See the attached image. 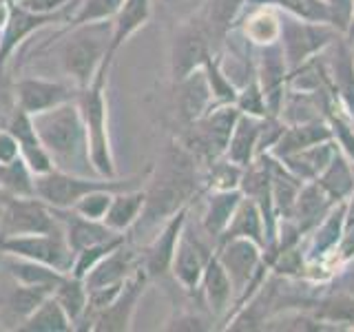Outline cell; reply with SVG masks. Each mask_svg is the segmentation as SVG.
I'll return each instance as SVG.
<instances>
[{"mask_svg": "<svg viewBox=\"0 0 354 332\" xmlns=\"http://www.w3.org/2000/svg\"><path fill=\"white\" fill-rule=\"evenodd\" d=\"M33 124L49 153L53 169L73 175H97L88 149L86 127L75 100L33 116Z\"/></svg>", "mask_w": 354, "mask_h": 332, "instance_id": "obj_1", "label": "cell"}, {"mask_svg": "<svg viewBox=\"0 0 354 332\" xmlns=\"http://www.w3.org/2000/svg\"><path fill=\"white\" fill-rule=\"evenodd\" d=\"M147 191L144 213L133 228H151L160 219H169L182 206H188L197 191V166L195 155L186 147H171L162 155L158 173L151 180Z\"/></svg>", "mask_w": 354, "mask_h": 332, "instance_id": "obj_2", "label": "cell"}, {"mask_svg": "<svg viewBox=\"0 0 354 332\" xmlns=\"http://www.w3.org/2000/svg\"><path fill=\"white\" fill-rule=\"evenodd\" d=\"M113 58H106L102 69L97 71L93 82L80 89L75 102L80 107V113L86 127L88 149H91V160L97 175L102 177H118L113 147H111V131H109V100H106V80Z\"/></svg>", "mask_w": 354, "mask_h": 332, "instance_id": "obj_3", "label": "cell"}, {"mask_svg": "<svg viewBox=\"0 0 354 332\" xmlns=\"http://www.w3.org/2000/svg\"><path fill=\"white\" fill-rule=\"evenodd\" d=\"M109 42L111 20L71 27V33L60 44V64L69 82H73L77 89H84L93 82L104 60L111 58Z\"/></svg>", "mask_w": 354, "mask_h": 332, "instance_id": "obj_4", "label": "cell"}, {"mask_svg": "<svg viewBox=\"0 0 354 332\" xmlns=\"http://www.w3.org/2000/svg\"><path fill=\"white\" fill-rule=\"evenodd\" d=\"M140 186V177H100V175H73L58 169H51L36 175V197L51 208H73L84 195L109 188V191H124Z\"/></svg>", "mask_w": 354, "mask_h": 332, "instance_id": "obj_5", "label": "cell"}, {"mask_svg": "<svg viewBox=\"0 0 354 332\" xmlns=\"http://www.w3.org/2000/svg\"><path fill=\"white\" fill-rule=\"evenodd\" d=\"M339 36H343V33L337 31L332 25H326V22H310L290 14L281 16L279 44L283 49L288 69L292 71L297 66L306 64L308 60L317 58Z\"/></svg>", "mask_w": 354, "mask_h": 332, "instance_id": "obj_6", "label": "cell"}, {"mask_svg": "<svg viewBox=\"0 0 354 332\" xmlns=\"http://www.w3.org/2000/svg\"><path fill=\"white\" fill-rule=\"evenodd\" d=\"M241 111L237 104H215L191 124V142L186 149L193 155H204L210 162L226 153L228 140L232 136Z\"/></svg>", "mask_w": 354, "mask_h": 332, "instance_id": "obj_7", "label": "cell"}, {"mask_svg": "<svg viewBox=\"0 0 354 332\" xmlns=\"http://www.w3.org/2000/svg\"><path fill=\"white\" fill-rule=\"evenodd\" d=\"M0 250L5 255L27 257L47 264L69 275L73 266V250L64 232H36V235H9L0 237Z\"/></svg>", "mask_w": 354, "mask_h": 332, "instance_id": "obj_8", "label": "cell"}, {"mask_svg": "<svg viewBox=\"0 0 354 332\" xmlns=\"http://www.w3.org/2000/svg\"><path fill=\"white\" fill-rule=\"evenodd\" d=\"M210 40H213V33H210L206 20H186L175 29L171 42L173 82H180L188 73L202 69L204 62L213 55Z\"/></svg>", "mask_w": 354, "mask_h": 332, "instance_id": "obj_9", "label": "cell"}, {"mask_svg": "<svg viewBox=\"0 0 354 332\" xmlns=\"http://www.w3.org/2000/svg\"><path fill=\"white\" fill-rule=\"evenodd\" d=\"M62 224L55 210L40 197H7L0 237L36 235V232H60ZM64 232V230H62Z\"/></svg>", "mask_w": 354, "mask_h": 332, "instance_id": "obj_10", "label": "cell"}, {"mask_svg": "<svg viewBox=\"0 0 354 332\" xmlns=\"http://www.w3.org/2000/svg\"><path fill=\"white\" fill-rule=\"evenodd\" d=\"M151 282V277L147 270L140 268L133 277L124 282V286L120 288V293L104 310H100L93 319V332H127L131 330L133 317H136L138 304L142 302L147 286Z\"/></svg>", "mask_w": 354, "mask_h": 332, "instance_id": "obj_11", "label": "cell"}, {"mask_svg": "<svg viewBox=\"0 0 354 332\" xmlns=\"http://www.w3.org/2000/svg\"><path fill=\"white\" fill-rule=\"evenodd\" d=\"M18 107L29 113L31 118L44 113L53 107H60L64 102H71L77 98L80 89L73 82L47 80V77H20L14 82Z\"/></svg>", "mask_w": 354, "mask_h": 332, "instance_id": "obj_12", "label": "cell"}, {"mask_svg": "<svg viewBox=\"0 0 354 332\" xmlns=\"http://www.w3.org/2000/svg\"><path fill=\"white\" fill-rule=\"evenodd\" d=\"M186 224H188V206H182L177 213H173L166 219L162 230L151 239L147 252H144V257H142V268L147 270L151 279H160V277L171 273L177 243H180V237Z\"/></svg>", "mask_w": 354, "mask_h": 332, "instance_id": "obj_13", "label": "cell"}, {"mask_svg": "<svg viewBox=\"0 0 354 332\" xmlns=\"http://www.w3.org/2000/svg\"><path fill=\"white\" fill-rule=\"evenodd\" d=\"M210 255H213V250H208L202 243V239H193L188 235V230L184 228L180 243H177L173 264H171V275H173V279L182 286V290L186 293L199 290V284H202Z\"/></svg>", "mask_w": 354, "mask_h": 332, "instance_id": "obj_14", "label": "cell"}, {"mask_svg": "<svg viewBox=\"0 0 354 332\" xmlns=\"http://www.w3.org/2000/svg\"><path fill=\"white\" fill-rule=\"evenodd\" d=\"M140 268H142V257L136 252V248H131L124 241V243H120L115 250H111L106 257L84 277L86 290L124 284L129 277H133Z\"/></svg>", "mask_w": 354, "mask_h": 332, "instance_id": "obj_15", "label": "cell"}, {"mask_svg": "<svg viewBox=\"0 0 354 332\" xmlns=\"http://www.w3.org/2000/svg\"><path fill=\"white\" fill-rule=\"evenodd\" d=\"M332 58L326 64L330 89L335 95L341 98L343 109L348 111V116L354 120V49L352 40H346L339 36L330 44Z\"/></svg>", "mask_w": 354, "mask_h": 332, "instance_id": "obj_16", "label": "cell"}, {"mask_svg": "<svg viewBox=\"0 0 354 332\" xmlns=\"http://www.w3.org/2000/svg\"><path fill=\"white\" fill-rule=\"evenodd\" d=\"M60 18H62V11H58V14H33V11H27L14 3L9 22L3 29V36H0V73L5 71L9 55L16 51V47L22 40H27L31 33L49 27L51 22Z\"/></svg>", "mask_w": 354, "mask_h": 332, "instance_id": "obj_17", "label": "cell"}, {"mask_svg": "<svg viewBox=\"0 0 354 332\" xmlns=\"http://www.w3.org/2000/svg\"><path fill=\"white\" fill-rule=\"evenodd\" d=\"M199 293H202L206 308L213 319H224L230 315V306L237 302L235 288L228 273L224 270V266L217 259V255L213 252L206 264V270L199 284Z\"/></svg>", "mask_w": 354, "mask_h": 332, "instance_id": "obj_18", "label": "cell"}, {"mask_svg": "<svg viewBox=\"0 0 354 332\" xmlns=\"http://www.w3.org/2000/svg\"><path fill=\"white\" fill-rule=\"evenodd\" d=\"M7 129L14 133V138L18 142L20 158L29 164V169L33 173L42 175V173L53 169L49 153H47V149H44V144H42L38 131H36V124H33V118L29 113H25V111L18 107L16 113L11 116Z\"/></svg>", "mask_w": 354, "mask_h": 332, "instance_id": "obj_19", "label": "cell"}, {"mask_svg": "<svg viewBox=\"0 0 354 332\" xmlns=\"http://www.w3.org/2000/svg\"><path fill=\"white\" fill-rule=\"evenodd\" d=\"M55 215H58L64 237L69 241V246L73 255L77 250H82L86 246H93V243H102L120 237L122 232L111 230L104 221H95V219H86L82 215H77L73 208H53Z\"/></svg>", "mask_w": 354, "mask_h": 332, "instance_id": "obj_20", "label": "cell"}, {"mask_svg": "<svg viewBox=\"0 0 354 332\" xmlns=\"http://www.w3.org/2000/svg\"><path fill=\"white\" fill-rule=\"evenodd\" d=\"M335 204L339 202H335L315 180L304 182V186L299 188V195L295 199V206L290 210V217H286V219H290L297 226V230L301 232V235H306V232H310L315 226H319V221L330 213Z\"/></svg>", "mask_w": 354, "mask_h": 332, "instance_id": "obj_21", "label": "cell"}, {"mask_svg": "<svg viewBox=\"0 0 354 332\" xmlns=\"http://www.w3.org/2000/svg\"><path fill=\"white\" fill-rule=\"evenodd\" d=\"M328 140H335L328 120H310V122H301V124H288L268 155L281 160L286 155L306 151L310 147H315V144L328 142Z\"/></svg>", "mask_w": 354, "mask_h": 332, "instance_id": "obj_22", "label": "cell"}, {"mask_svg": "<svg viewBox=\"0 0 354 332\" xmlns=\"http://www.w3.org/2000/svg\"><path fill=\"white\" fill-rule=\"evenodd\" d=\"M175 86H177V107H180V113L188 124H193L210 107H215L213 91H210L204 69L188 73L180 82H175Z\"/></svg>", "mask_w": 354, "mask_h": 332, "instance_id": "obj_23", "label": "cell"}, {"mask_svg": "<svg viewBox=\"0 0 354 332\" xmlns=\"http://www.w3.org/2000/svg\"><path fill=\"white\" fill-rule=\"evenodd\" d=\"M310 232H313V237H310V246L304 257L308 264H319L328 252L337 250L343 232H346V202L332 206L330 213Z\"/></svg>", "mask_w": 354, "mask_h": 332, "instance_id": "obj_24", "label": "cell"}, {"mask_svg": "<svg viewBox=\"0 0 354 332\" xmlns=\"http://www.w3.org/2000/svg\"><path fill=\"white\" fill-rule=\"evenodd\" d=\"M153 5L151 0H124L118 14L111 18V42H109V55L115 58V53L129 38L151 20Z\"/></svg>", "mask_w": 354, "mask_h": 332, "instance_id": "obj_25", "label": "cell"}, {"mask_svg": "<svg viewBox=\"0 0 354 332\" xmlns=\"http://www.w3.org/2000/svg\"><path fill=\"white\" fill-rule=\"evenodd\" d=\"M261 124H263V118L241 113L235 129H232V136L228 140L224 158L230 160L232 164L241 166V169H248V166L254 162V158H257Z\"/></svg>", "mask_w": 354, "mask_h": 332, "instance_id": "obj_26", "label": "cell"}, {"mask_svg": "<svg viewBox=\"0 0 354 332\" xmlns=\"http://www.w3.org/2000/svg\"><path fill=\"white\" fill-rule=\"evenodd\" d=\"M144 204H147V191L140 186L136 188H124V191H118L111 197L109 210L104 215V224L124 235L127 230H131L138 224V219L144 213Z\"/></svg>", "mask_w": 354, "mask_h": 332, "instance_id": "obj_27", "label": "cell"}, {"mask_svg": "<svg viewBox=\"0 0 354 332\" xmlns=\"http://www.w3.org/2000/svg\"><path fill=\"white\" fill-rule=\"evenodd\" d=\"M241 188H230V191H210L202 213V228L210 239H219L221 232L230 224L232 215L241 202Z\"/></svg>", "mask_w": 354, "mask_h": 332, "instance_id": "obj_28", "label": "cell"}, {"mask_svg": "<svg viewBox=\"0 0 354 332\" xmlns=\"http://www.w3.org/2000/svg\"><path fill=\"white\" fill-rule=\"evenodd\" d=\"M337 149H339V144L335 140H328V142L315 144V147H310L306 151L286 155V158H281L279 162L301 182H313L330 164V160L335 158Z\"/></svg>", "mask_w": 354, "mask_h": 332, "instance_id": "obj_29", "label": "cell"}, {"mask_svg": "<svg viewBox=\"0 0 354 332\" xmlns=\"http://www.w3.org/2000/svg\"><path fill=\"white\" fill-rule=\"evenodd\" d=\"M232 237H246L257 241L259 246L266 248V221L261 215V208L259 204L254 202L252 197H241V202L232 215L230 224L226 226V230L221 232V237L217 241H224V239H232Z\"/></svg>", "mask_w": 354, "mask_h": 332, "instance_id": "obj_30", "label": "cell"}, {"mask_svg": "<svg viewBox=\"0 0 354 332\" xmlns=\"http://www.w3.org/2000/svg\"><path fill=\"white\" fill-rule=\"evenodd\" d=\"M3 270L9 275L11 282L25 284V286H49L55 288L66 273L53 268V266L33 261L27 257H16V255H5Z\"/></svg>", "mask_w": 354, "mask_h": 332, "instance_id": "obj_31", "label": "cell"}, {"mask_svg": "<svg viewBox=\"0 0 354 332\" xmlns=\"http://www.w3.org/2000/svg\"><path fill=\"white\" fill-rule=\"evenodd\" d=\"M324 191L335 199V202H346L354 193V164L348 160V155L337 149L335 158L315 180Z\"/></svg>", "mask_w": 354, "mask_h": 332, "instance_id": "obj_32", "label": "cell"}, {"mask_svg": "<svg viewBox=\"0 0 354 332\" xmlns=\"http://www.w3.org/2000/svg\"><path fill=\"white\" fill-rule=\"evenodd\" d=\"M16 330L20 332H71L75 328L69 315L64 313V308L58 304V299L51 293Z\"/></svg>", "mask_w": 354, "mask_h": 332, "instance_id": "obj_33", "label": "cell"}, {"mask_svg": "<svg viewBox=\"0 0 354 332\" xmlns=\"http://www.w3.org/2000/svg\"><path fill=\"white\" fill-rule=\"evenodd\" d=\"M51 293L53 288L49 286H25L14 282V288L5 297V313L11 324H16L14 328H18Z\"/></svg>", "mask_w": 354, "mask_h": 332, "instance_id": "obj_34", "label": "cell"}, {"mask_svg": "<svg viewBox=\"0 0 354 332\" xmlns=\"http://www.w3.org/2000/svg\"><path fill=\"white\" fill-rule=\"evenodd\" d=\"M243 33H246V40L257 44V47L272 44L279 40L281 16L277 14L274 7H257L243 20Z\"/></svg>", "mask_w": 354, "mask_h": 332, "instance_id": "obj_35", "label": "cell"}, {"mask_svg": "<svg viewBox=\"0 0 354 332\" xmlns=\"http://www.w3.org/2000/svg\"><path fill=\"white\" fill-rule=\"evenodd\" d=\"M0 191L9 197H36V173L20 155L7 164H0Z\"/></svg>", "mask_w": 354, "mask_h": 332, "instance_id": "obj_36", "label": "cell"}, {"mask_svg": "<svg viewBox=\"0 0 354 332\" xmlns=\"http://www.w3.org/2000/svg\"><path fill=\"white\" fill-rule=\"evenodd\" d=\"M313 315L324 321V324L354 328V297L332 290L317 299L313 306Z\"/></svg>", "mask_w": 354, "mask_h": 332, "instance_id": "obj_37", "label": "cell"}, {"mask_svg": "<svg viewBox=\"0 0 354 332\" xmlns=\"http://www.w3.org/2000/svg\"><path fill=\"white\" fill-rule=\"evenodd\" d=\"M53 297L58 299V304L64 308V313L73 321V328H77L88 304V290H86L84 279L73 275H64L62 282L53 288Z\"/></svg>", "mask_w": 354, "mask_h": 332, "instance_id": "obj_38", "label": "cell"}, {"mask_svg": "<svg viewBox=\"0 0 354 332\" xmlns=\"http://www.w3.org/2000/svg\"><path fill=\"white\" fill-rule=\"evenodd\" d=\"M243 3H246V0H208L204 20L210 33H213V38L226 36L232 27V22L241 14Z\"/></svg>", "mask_w": 354, "mask_h": 332, "instance_id": "obj_39", "label": "cell"}, {"mask_svg": "<svg viewBox=\"0 0 354 332\" xmlns=\"http://www.w3.org/2000/svg\"><path fill=\"white\" fill-rule=\"evenodd\" d=\"M202 69L206 73L210 91H213L215 104H235L239 89L235 86V82L230 80V75L224 71V66H221V62L217 60V55H210V58L204 62Z\"/></svg>", "mask_w": 354, "mask_h": 332, "instance_id": "obj_40", "label": "cell"}, {"mask_svg": "<svg viewBox=\"0 0 354 332\" xmlns=\"http://www.w3.org/2000/svg\"><path fill=\"white\" fill-rule=\"evenodd\" d=\"M124 0H80V5L69 16V27H82L91 22H109L118 14Z\"/></svg>", "mask_w": 354, "mask_h": 332, "instance_id": "obj_41", "label": "cell"}, {"mask_svg": "<svg viewBox=\"0 0 354 332\" xmlns=\"http://www.w3.org/2000/svg\"><path fill=\"white\" fill-rule=\"evenodd\" d=\"M124 235H120L115 239H111V241H102V243H93V246H86L82 250H77L73 255V266H71V273L73 277H80V279H84V277L91 273L95 266L102 261L106 255L111 250H115L120 243H124Z\"/></svg>", "mask_w": 354, "mask_h": 332, "instance_id": "obj_42", "label": "cell"}, {"mask_svg": "<svg viewBox=\"0 0 354 332\" xmlns=\"http://www.w3.org/2000/svg\"><path fill=\"white\" fill-rule=\"evenodd\" d=\"M243 171H246V169L232 164L230 160H226L224 155H221V158L210 162L208 188H210V191H230V188H239Z\"/></svg>", "mask_w": 354, "mask_h": 332, "instance_id": "obj_43", "label": "cell"}, {"mask_svg": "<svg viewBox=\"0 0 354 332\" xmlns=\"http://www.w3.org/2000/svg\"><path fill=\"white\" fill-rule=\"evenodd\" d=\"M237 109L246 116L254 118H268V107H266V98H263V89L257 80V75L252 80L246 82V86L239 89L237 100H235Z\"/></svg>", "mask_w": 354, "mask_h": 332, "instance_id": "obj_44", "label": "cell"}, {"mask_svg": "<svg viewBox=\"0 0 354 332\" xmlns=\"http://www.w3.org/2000/svg\"><path fill=\"white\" fill-rule=\"evenodd\" d=\"M118 191H109V188H100V191H93L84 195L80 202L73 206V210L77 215H82L86 219H95V221H102L106 210H109V204H111V197Z\"/></svg>", "mask_w": 354, "mask_h": 332, "instance_id": "obj_45", "label": "cell"}, {"mask_svg": "<svg viewBox=\"0 0 354 332\" xmlns=\"http://www.w3.org/2000/svg\"><path fill=\"white\" fill-rule=\"evenodd\" d=\"M330 127H332V136H335V142L339 144V149L348 155V160L354 164V127L352 122H348L343 116H337L335 111H330L328 118Z\"/></svg>", "mask_w": 354, "mask_h": 332, "instance_id": "obj_46", "label": "cell"}, {"mask_svg": "<svg viewBox=\"0 0 354 332\" xmlns=\"http://www.w3.org/2000/svg\"><path fill=\"white\" fill-rule=\"evenodd\" d=\"M213 317H202L199 313H191V310H182L177 313L169 324L164 326V330H188V332H202L213 328Z\"/></svg>", "mask_w": 354, "mask_h": 332, "instance_id": "obj_47", "label": "cell"}, {"mask_svg": "<svg viewBox=\"0 0 354 332\" xmlns=\"http://www.w3.org/2000/svg\"><path fill=\"white\" fill-rule=\"evenodd\" d=\"M18 100H16V89L11 82L5 80V71L0 73V127L7 129L11 116L16 113Z\"/></svg>", "mask_w": 354, "mask_h": 332, "instance_id": "obj_48", "label": "cell"}, {"mask_svg": "<svg viewBox=\"0 0 354 332\" xmlns=\"http://www.w3.org/2000/svg\"><path fill=\"white\" fill-rule=\"evenodd\" d=\"M71 0H16V5L33 14H58L69 7Z\"/></svg>", "mask_w": 354, "mask_h": 332, "instance_id": "obj_49", "label": "cell"}, {"mask_svg": "<svg viewBox=\"0 0 354 332\" xmlns=\"http://www.w3.org/2000/svg\"><path fill=\"white\" fill-rule=\"evenodd\" d=\"M18 155H20V151H18V142L14 138V133L0 127V164L16 160Z\"/></svg>", "mask_w": 354, "mask_h": 332, "instance_id": "obj_50", "label": "cell"}, {"mask_svg": "<svg viewBox=\"0 0 354 332\" xmlns=\"http://www.w3.org/2000/svg\"><path fill=\"white\" fill-rule=\"evenodd\" d=\"M332 284H335V288H332V290L346 293V295H352L354 297V266H352V268L341 270L339 275H335Z\"/></svg>", "mask_w": 354, "mask_h": 332, "instance_id": "obj_51", "label": "cell"}, {"mask_svg": "<svg viewBox=\"0 0 354 332\" xmlns=\"http://www.w3.org/2000/svg\"><path fill=\"white\" fill-rule=\"evenodd\" d=\"M11 5L9 0H0V31H3L7 27V22H9V16H11Z\"/></svg>", "mask_w": 354, "mask_h": 332, "instance_id": "obj_52", "label": "cell"}, {"mask_svg": "<svg viewBox=\"0 0 354 332\" xmlns=\"http://www.w3.org/2000/svg\"><path fill=\"white\" fill-rule=\"evenodd\" d=\"M7 193L0 191V226H3V213H5V202H7Z\"/></svg>", "mask_w": 354, "mask_h": 332, "instance_id": "obj_53", "label": "cell"}, {"mask_svg": "<svg viewBox=\"0 0 354 332\" xmlns=\"http://www.w3.org/2000/svg\"><path fill=\"white\" fill-rule=\"evenodd\" d=\"M3 261H5V252L0 250V273H3Z\"/></svg>", "mask_w": 354, "mask_h": 332, "instance_id": "obj_54", "label": "cell"}, {"mask_svg": "<svg viewBox=\"0 0 354 332\" xmlns=\"http://www.w3.org/2000/svg\"><path fill=\"white\" fill-rule=\"evenodd\" d=\"M352 127H354V120H352Z\"/></svg>", "mask_w": 354, "mask_h": 332, "instance_id": "obj_55", "label": "cell"}]
</instances>
